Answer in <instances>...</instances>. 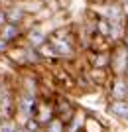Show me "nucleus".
I'll use <instances>...</instances> for the list:
<instances>
[{"label": "nucleus", "instance_id": "obj_15", "mask_svg": "<svg viewBox=\"0 0 128 132\" xmlns=\"http://www.w3.org/2000/svg\"><path fill=\"white\" fill-rule=\"evenodd\" d=\"M126 32H128V20H126Z\"/></svg>", "mask_w": 128, "mask_h": 132}, {"label": "nucleus", "instance_id": "obj_8", "mask_svg": "<svg viewBox=\"0 0 128 132\" xmlns=\"http://www.w3.org/2000/svg\"><path fill=\"white\" fill-rule=\"evenodd\" d=\"M83 132H106V126L97 118V116H87Z\"/></svg>", "mask_w": 128, "mask_h": 132}, {"label": "nucleus", "instance_id": "obj_5", "mask_svg": "<svg viewBox=\"0 0 128 132\" xmlns=\"http://www.w3.org/2000/svg\"><path fill=\"white\" fill-rule=\"evenodd\" d=\"M26 39H28V44L32 45V47H36V50H39L41 45L47 44V36H45V32L39 26L30 28L28 32H26Z\"/></svg>", "mask_w": 128, "mask_h": 132}, {"label": "nucleus", "instance_id": "obj_9", "mask_svg": "<svg viewBox=\"0 0 128 132\" xmlns=\"http://www.w3.org/2000/svg\"><path fill=\"white\" fill-rule=\"evenodd\" d=\"M44 130L45 132H65V122L55 116V118H51V120L44 126Z\"/></svg>", "mask_w": 128, "mask_h": 132}, {"label": "nucleus", "instance_id": "obj_11", "mask_svg": "<svg viewBox=\"0 0 128 132\" xmlns=\"http://www.w3.org/2000/svg\"><path fill=\"white\" fill-rule=\"evenodd\" d=\"M8 47H10V44H6L4 39H0V53H6V51H8Z\"/></svg>", "mask_w": 128, "mask_h": 132}, {"label": "nucleus", "instance_id": "obj_12", "mask_svg": "<svg viewBox=\"0 0 128 132\" xmlns=\"http://www.w3.org/2000/svg\"><path fill=\"white\" fill-rule=\"evenodd\" d=\"M6 24V12L4 10H0V28Z\"/></svg>", "mask_w": 128, "mask_h": 132}, {"label": "nucleus", "instance_id": "obj_6", "mask_svg": "<svg viewBox=\"0 0 128 132\" xmlns=\"http://www.w3.org/2000/svg\"><path fill=\"white\" fill-rule=\"evenodd\" d=\"M85 120H87V114L85 110H75V114L65 122V132H83L85 128Z\"/></svg>", "mask_w": 128, "mask_h": 132}, {"label": "nucleus", "instance_id": "obj_7", "mask_svg": "<svg viewBox=\"0 0 128 132\" xmlns=\"http://www.w3.org/2000/svg\"><path fill=\"white\" fill-rule=\"evenodd\" d=\"M20 36H22L20 26H14V24H8V22H6L4 26L0 28V39H4L6 44H12V42L20 39Z\"/></svg>", "mask_w": 128, "mask_h": 132}, {"label": "nucleus", "instance_id": "obj_1", "mask_svg": "<svg viewBox=\"0 0 128 132\" xmlns=\"http://www.w3.org/2000/svg\"><path fill=\"white\" fill-rule=\"evenodd\" d=\"M126 65H128V47L120 42L110 51V65L108 67H110V71H112V77H124Z\"/></svg>", "mask_w": 128, "mask_h": 132}, {"label": "nucleus", "instance_id": "obj_10", "mask_svg": "<svg viewBox=\"0 0 128 132\" xmlns=\"http://www.w3.org/2000/svg\"><path fill=\"white\" fill-rule=\"evenodd\" d=\"M16 118H2V122H0V132H16Z\"/></svg>", "mask_w": 128, "mask_h": 132}, {"label": "nucleus", "instance_id": "obj_2", "mask_svg": "<svg viewBox=\"0 0 128 132\" xmlns=\"http://www.w3.org/2000/svg\"><path fill=\"white\" fill-rule=\"evenodd\" d=\"M108 101H128V81L124 77H112L108 81Z\"/></svg>", "mask_w": 128, "mask_h": 132}, {"label": "nucleus", "instance_id": "obj_14", "mask_svg": "<svg viewBox=\"0 0 128 132\" xmlns=\"http://www.w3.org/2000/svg\"><path fill=\"white\" fill-rule=\"evenodd\" d=\"M124 79L128 81V65H126V71H124Z\"/></svg>", "mask_w": 128, "mask_h": 132}, {"label": "nucleus", "instance_id": "obj_4", "mask_svg": "<svg viewBox=\"0 0 128 132\" xmlns=\"http://www.w3.org/2000/svg\"><path fill=\"white\" fill-rule=\"evenodd\" d=\"M106 112L114 118L128 122V101H108L106 103Z\"/></svg>", "mask_w": 128, "mask_h": 132}, {"label": "nucleus", "instance_id": "obj_16", "mask_svg": "<svg viewBox=\"0 0 128 132\" xmlns=\"http://www.w3.org/2000/svg\"><path fill=\"white\" fill-rule=\"evenodd\" d=\"M38 132H45V130H44V128H41V130H38Z\"/></svg>", "mask_w": 128, "mask_h": 132}, {"label": "nucleus", "instance_id": "obj_13", "mask_svg": "<svg viewBox=\"0 0 128 132\" xmlns=\"http://www.w3.org/2000/svg\"><path fill=\"white\" fill-rule=\"evenodd\" d=\"M16 132H28V130H26V128H24V126H22V124H18V128H16Z\"/></svg>", "mask_w": 128, "mask_h": 132}, {"label": "nucleus", "instance_id": "obj_3", "mask_svg": "<svg viewBox=\"0 0 128 132\" xmlns=\"http://www.w3.org/2000/svg\"><path fill=\"white\" fill-rule=\"evenodd\" d=\"M33 118L39 122V126L44 128L45 124L51 120V118H55V109H53V103H51V101H47V99L38 101V109H36Z\"/></svg>", "mask_w": 128, "mask_h": 132}]
</instances>
